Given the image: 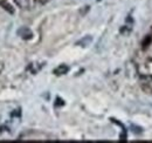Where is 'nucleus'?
Segmentation results:
<instances>
[{"label": "nucleus", "mask_w": 152, "mask_h": 143, "mask_svg": "<svg viewBox=\"0 0 152 143\" xmlns=\"http://www.w3.org/2000/svg\"><path fill=\"white\" fill-rule=\"evenodd\" d=\"M18 34H19L22 39H26V40L31 39L32 35H33L32 31H31L29 28H27V27H22V28H20L19 31H18Z\"/></svg>", "instance_id": "nucleus-1"}, {"label": "nucleus", "mask_w": 152, "mask_h": 143, "mask_svg": "<svg viewBox=\"0 0 152 143\" xmlns=\"http://www.w3.org/2000/svg\"><path fill=\"white\" fill-rule=\"evenodd\" d=\"M68 71H69V67L67 65H60L57 68L54 69V74L55 75H63V74L68 73Z\"/></svg>", "instance_id": "nucleus-2"}, {"label": "nucleus", "mask_w": 152, "mask_h": 143, "mask_svg": "<svg viewBox=\"0 0 152 143\" xmlns=\"http://www.w3.org/2000/svg\"><path fill=\"white\" fill-rule=\"evenodd\" d=\"M17 5L21 7V8H29L31 5H32V1L31 0H15Z\"/></svg>", "instance_id": "nucleus-3"}, {"label": "nucleus", "mask_w": 152, "mask_h": 143, "mask_svg": "<svg viewBox=\"0 0 152 143\" xmlns=\"http://www.w3.org/2000/svg\"><path fill=\"white\" fill-rule=\"evenodd\" d=\"M4 71V63L2 62H0V73Z\"/></svg>", "instance_id": "nucleus-4"}]
</instances>
